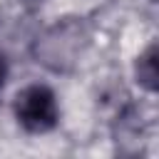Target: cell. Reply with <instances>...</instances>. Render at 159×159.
I'll use <instances>...</instances> for the list:
<instances>
[{
    "mask_svg": "<svg viewBox=\"0 0 159 159\" xmlns=\"http://www.w3.org/2000/svg\"><path fill=\"white\" fill-rule=\"evenodd\" d=\"M12 112L17 124L30 134H45L52 132L60 122V104L55 92L47 84H27L15 94Z\"/></svg>",
    "mask_w": 159,
    "mask_h": 159,
    "instance_id": "6da1fadb",
    "label": "cell"
},
{
    "mask_svg": "<svg viewBox=\"0 0 159 159\" xmlns=\"http://www.w3.org/2000/svg\"><path fill=\"white\" fill-rule=\"evenodd\" d=\"M137 72V82L147 89V92H157V77H159V67H157V42H152L134 65Z\"/></svg>",
    "mask_w": 159,
    "mask_h": 159,
    "instance_id": "7a4b0ae2",
    "label": "cell"
},
{
    "mask_svg": "<svg viewBox=\"0 0 159 159\" xmlns=\"http://www.w3.org/2000/svg\"><path fill=\"white\" fill-rule=\"evenodd\" d=\"M7 72H10V67H7V57H5V52L0 50V87L5 84V80H7Z\"/></svg>",
    "mask_w": 159,
    "mask_h": 159,
    "instance_id": "3957f363",
    "label": "cell"
},
{
    "mask_svg": "<svg viewBox=\"0 0 159 159\" xmlns=\"http://www.w3.org/2000/svg\"><path fill=\"white\" fill-rule=\"evenodd\" d=\"M22 2H37V0H22Z\"/></svg>",
    "mask_w": 159,
    "mask_h": 159,
    "instance_id": "277c9868",
    "label": "cell"
}]
</instances>
